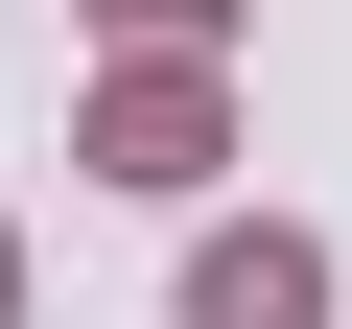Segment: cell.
<instances>
[{"label":"cell","mask_w":352,"mask_h":329,"mask_svg":"<svg viewBox=\"0 0 352 329\" xmlns=\"http://www.w3.org/2000/svg\"><path fill=\"white\" fill-rule=\"evenodd\" d=\"M305 306H329V282H305L282 235H235V259H188V329H305Z\"/></svg>","instance_id":"6da1fadb"}]
</instances>
